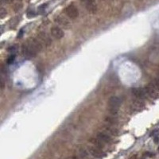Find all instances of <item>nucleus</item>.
I'll return each mask as SVG.
<instances>
[{
    "label": "nucleus",
    "mask_w": 159,
    "mask_h": 159,
    "mask_svg": "<svg viewBox=\"0 0 159 159\" xmlns=\"http://www.w3.org/2000/svg\"><path fill=\"white\" fill-rule=\"evenodd\" d=\"M90 142H91L95 147L99 148V149H103L104 148V142H102L100 139H99L97 137L96 138H92L90 139Z\"/></svg>",
    "instance_id": "obj_14"
},
{
    "label": "nucleus",
    "mask_w": 159,
    "mask_h": 159,
    "mask_svg": "<svg viewBox=\"0 0 159 159\" xmlns=\"http://www.w3.org/2000/svg\"><path fill=\"white\" fill-rule=\"evenodd\" d=\"M130 159H137V157H136V156H133L132 157H130Z\"/></svg>",
    "instance_id": "obj_24"
},
{
    "label": "nucleus",
    "mask_w": 159,
    "mask_h": 159,
    "mask_svg": "<svg viewBox=\"0 0 159 159\" xmlns=\"http://www.w3.org/2000/svg\"><path fill=\"white\" fill-rule=\"evenodd\" d=\"M145 92H147V94L150 97H151L152 99H156L159 98V93L157 91V88L154 85V84H147V86H145Z\"/></svg>",
    "instance_id": "obj_4"
},
{
    "label": "nucleus",
    "mask_w": 159,
    "mask_h": 159,
    "mask_svg": "<svg viewBox=\"0 0 159 159\" xmlns=\"http://www.w3.org/2000/svg\"><path fill=\"white\" fill-rule=\"evenodd\" d=\"M81 2L84 4L86 10L91 14H96L97 12V5L95 0H81Z\"/></svg>",
    "instance_id": "obj_3"
},
{
    "label": "nucleus",
    "mask_w": 159,
    "mask_h": 159,
    "mask_svg": "<svg viewBox=\"0 0 159 159\" xmlns=\"http://www.w3.org/2000/svg\"><path fill=\"white\" fill-rule=\"evenodd\" d=\"M51 34L56 39H61L64 36V31L57 26H54L51 29Z\"/></svg>",
    "instance_id": "obj_9"
},
{
    "label": "nucleus",
    "mask_w": 159,
    "mask_h": 159,
    "mask_svg": "<svg viewBox=\"0 0 159 159\" xmlns=\"http://www.w3.org/2000/svg\"><path fill=\"white\" fill-rule=\"evenodd\" d=\"M121 105V99L116 96H111L108 101V111L112 115H116Z\"/></svg>",
    "instance_id": "obj_2"
},
{
    "label": "nucleus",
    "mask_w": 159,
    "mask_h": 159,
    "mask_svg": "<svg viewBox=\"0 0 159 159\" xmlns=\"http://www.w3.org/2000/svg\"><path fill=\"white\" fill-rule=\"evenodd\" d=\"M27 16H28V18H33V17H34V16H35V13H34V11L28 12Z\"/></svg>",
    "instance_id": "obj_19"
},
{
    "label": "nucleus",
    "mask_w": 159,
    "mask_h": 159,
    "mask_svg": "<svg viewBox=\"0 0 159 159\" xmlns=\"http://www.w3.org/2000/svg\"><path fill=\"white\" fill-rule=\"evenodd\" d=\"M55 22L57 23H58L59 25L64 26V27H69V25L70 24L69 22V20L67 18L62 17V16H57L55 18Z\"/></svg>",
    "instance_id": "obj_12"
},
{
    "label": "nucleus",
    "mask_w": 159,
    "mask_h": 159,
    "mask_svg": "<svg viewBox=\"0 0 159 159\" xmlns=\"http://www.w3.org/2000/svg\"><path fill=\"white\" fill-rule=\"evenodd\" d=\"M6 15V10L4 8H1V10H0V16H1L2 18H3Z\"/></svg>",
    "instance_id": "obj_17"
},
{
    "label": "nucleus",
    "mask_w": 159,
    "mask_h": 159,
    "mask_svg": "<svg viewBox=\"0 0 159 159\" xmlns=\"http://www.w3.org/2000/svg\"><path fill=\"white\" fill-rule=\"evenodd\" d=\"M43 48L44 45L38 38H31L22 45V52L25 58H32L36 57Z\"/></svg>",
    "instance_id": "obj_1"
},
{
    "label": "nucleus",
    "mask_w": 159,
    "mask_h": 159,
    "mask_svg": "<svg viewBox=\"0 0 159 159\" xmlns=\"http://www.w3.org/2000/svg\"><path fill=\"white\" fill-rule=\"evenodd\" d=\"M0 84H1V86H0V87H1V90H3V88L5 87V84H4V81L3 79H1V81H0Z\"/></svg>",
    "instance_id": "obj_20"
},
{
    "label": "nucleus",
    "mask_w": 159,
    "mask_h": 159,
    "mask_svg": "<svg viewBox=\"0 0 159 159\" xmlns=\"http://www.w3.org/2000/svg\"><path fill=\"white\" fill-rule=\"evenodd\" d=\"M8 51H10V52H15V46H13V47L9 48Z\"/></svg>",
    "instance_id": "obj_22"
},
{
    "label": "nucleus",
    "mask_w": 159,
    "mask_h": 159,
    "mask_svg": "<svg viewBox=\"0 0 159 159\" xmlns=\"http://www.w3.org/2000/svg\"><path fill=\"white\" fill-rule=\"evenodd\" d=\"M99 139H100L102 142H103L104 143H110L111 142V138L107 135L103 133V132H99L97 134V136H96Z\"/></svg>",
    "instance_id": "obj_13"
},
{
    "label": "nucleus",
    "mask_w": 159,
    "mask_h": 159,
    "mask_svg": "<svg viewBox=\"0 0 159 159\" xmlns=\"http://www.w3.org/2000/svg\"><path fill=\"white\" fill-rule=\"evenodd\" d=\"M144 108H145V103L142 101V99L136 98L135 100H134L133 102H132L131 108L134 111H140L143 110Z\"/></svg>",
    "instance_id": "obj_8"
},
{
    "label": "nucleus",
    "mask_w": 159,
    "mask_h": 159,
    "mask_svg": "<svg viewBox=\"0 0 159 159\" xmlns=\"http://www.w3.org/2000/svg\"><path fill=\"white\" fill-rule=\"evenodd\" d=\"M105 122L107 123H108V124L114 125V126H116L118 123V118L115 115H110V116L105 117Z\"/></svg>",
    "instance_id": "obj_15"
},
{
    "label": "nucleus",
    "mask_w": 159,
    "mask_h": 159,
    "mask_svg": "<svg viewBox=\"0 0 159 159\" xmlns=\"http://www.w3.org/2000/svg\"><path fill=\"white\" fill-rule=\"evenodd\" d=\"M154 85L157 88V89L159 91V79H155L154 81Z\"/></svg>",
    "instance_id": "obj_18"
},
{
    "label": "nucleus",
    "mask_w": 159,
    "mask_h": 159,
    "mask_svg": "<svg viewBox=\"0 0 159 159\" xmlns=\"http://www.w3.org/2000/svg\"><path fill=\"white\" fill-rule=\"evenodd\" d=\"M159 132V130H154L153 132H152V133L150 134V135L152 136V135H156V134H157Z\"/></svg>",
    "instance_id": "obj_21"
},
{
    "label": "nucleus",
    "mask_w": 159,
    "mask_h": 159,
    "mask_svg": "<svg viewBox=\"0 0 159 159\" xmlns=\"http://www.w3.org/2000/svg\"><path fill=\"white\" fill-rule=\"evenodd\" d=\"M37 38L39 39V41L42 43L44 45V47H48L52 44V39L49 34H46L45 32H41L39 33L37 35Z\"/></svg>",
    "instance_id": "obj_6"
},
{
    "label": "nucleus",
    "mask_w": 159,
    "mask_h": 159,
    "mask_svg": "<svg viewBox=\"0 0 159 159\" xmlns=\"http://www.w3.org/2000/svg\"><path fill=\"white\" fill-rule=\"evenodd\" d=\"M154 142H155V143H157V142H158V141H159V138H158L157 136L154 137Z\"/></svg>",
    "instance_id": "obj_23"
},
{
    "label": "nucleus",
    "mask_w": 159,
    "mask_h": 159,
    "mask_svg": "<svg viewBox=\"0 0 159 159\" xmlns=\"http://www.w3.org/2000/svg\"><path fill=\"white\" fill-rule=\"evenodd\" d=\"M15 54H11L7 58V61H6V62H7V64H12L13 62L15 61Z\"/></svg>",
    "instance_id": "obj_16"
},
{
    "label": "nucleus",
    "mask_w": 159,
    "mask_h": 159,
    "mask_svg": "<svg viewBox=\"0 0 159 159\" xmlns=\"http://www.w3.org/2000/svg\"><path fill=\"white\" fill-rule=\"evenodd\" d=\"M132 94H133L137 99H142L147 96V92L145 89L142 88H133L132 89Z\"/></svg>",
    "instance_id": "obj_10"
},
{
    "label": "nucleus",
    "mask_w": 159,
    "mask_h": 159,
    "mask_svg": "<svg viewBox=\"0 0 159 159\" xmlns=\"http://www.w3.org/2000/svg\"><path fill=\"white\" fill-rule=\"evenodd\" d=\"M88 152L96 158H102L105 156V154L102 151V149H99L96 147H88Z\"/></svg>",
    "instance_id": "obj_7"
},
{
    "label": "nucleus",
    "mask_w": 159,
    "mask_h": 159,
    "mask_svg": "<svg viewBox=\"0 0 159 159\" xmlns=\"http://www.w3.org/2000/svg\"><path fill=\"white\" fill-rule=\"evenodd\" d=\"M64 12H65L66 15H67L71 19H75L79 15V11H78L77 8L72 4L68 6L67 7L65 8Z\"/></svg>",
    "instance_id": "obj_5"
},
{
    "label": "nucleus",
    "mask_w": 159,
    "mask_h": 159,
    "mask_svg": "<svg viewBox=\"0 0 159 159\" xmlns=\"http://www.w3.org/2000/svg\"><path fill=\"white\" fill-rule=\"evenodd\" d=\"M104 129L106 130V131H107L108 133H109L112 135L117 136L119 134L118 130L115 127V126H114V125H111V124L107 123L104 126Z\"/></svg>",
    "instance_id": "obj_11"
}]
</instances>
